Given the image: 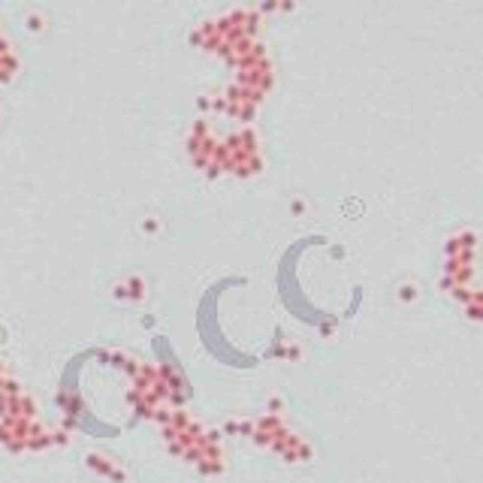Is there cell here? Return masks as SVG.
I'll return each mask as SVG.
<instances>
[]
</instances>
